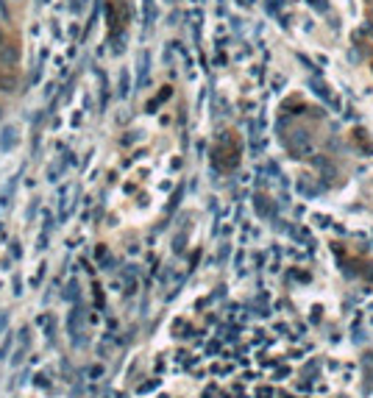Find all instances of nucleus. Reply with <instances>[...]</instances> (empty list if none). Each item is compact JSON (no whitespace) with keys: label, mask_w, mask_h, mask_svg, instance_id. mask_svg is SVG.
Masks as SVG:
<instances>
[]
</instances>
